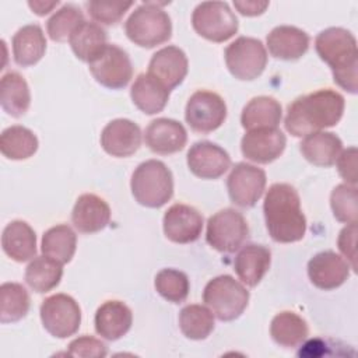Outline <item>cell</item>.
I'll return each instance as SVG.
<instances>
[{"instance_id": "1", "label": "cell", "mask_w": 358, "mask_h": 358, "mask_svg": "<svg viewBox=\"0 0 358 358\" xmlns=\"http://www.w3.org/2000/svg\"><path fill=\"white\" fill-rule=\"evenodd\" d=\"M344 108V96L330 88L298 96L287 108L285 130L294 137H305L333 127L341 120Z\"/></svg>"}, {"instance_id": "2", "label": "cell", "mask_w": 358, "mask_h": 358, "mask_svg": "<svg viewBox=\"0 0 358 358\" xmlns=\"http://www.w3.org/2000/svg\"><path fill=\"white\" fill-rule=\"evenodd\" d=\"M263 214L268 235L278 243H292L303 238L306 217L301 210L296 189L288 183H274L268 187Z\"/></svg>"}, {"instance_id": "3", "label": "cell", "mask_w": 358, "mask_h": 358, "mask_svg": "<svg viewBox=\"0 0 358 358\" xmlns=\"http://www.w3.org/2000/svg\"><path fill=\"white\" fill-rule=\"evenodd\" d=\"M315 49L331 69L334 83L350 94H357L358 50L355 36L344 28L330 27L316 36Z\"/></svg>"}, {"instance_id": "4", "label": "cell", "mask_w": 358, "mask_h": 358, "mask_svg": "<svg viewBox=\"0 0 358 358\" xmlns=\"http://www.w3.org/2000/svg\"><path fill=\"white\" fill-rule=\"evenodd\" d=\"M130 189L138 204L148 208H159L172 199V172L162 161H144L134 169L130 180Z\"/></svg>"}, {"instance_id": "5", "label": "cell", "mask_w": 358, "mask_h": 358, "mask_svg": "<svg viewBox=\"0 0 358 358\" xmlns=\"http://www.w3.org/2000/svg\"><path fill=\"white\" fill-rule=\"evenodd\" d=\"M165 3H141L124 22L127 38L141 48H155L172 36V22L168 13L161 8Z\"/></svg>"}, {"instance_id": "6", "label": "cell", "mask_w": 358, "mask_h": 358, "mask_svg": "<svg viewBox=\"0 0 358 358\" xmlns=\"http://www.w3.org/2000/svg\"><path fill=\"white\" fill-rule=\"evenodd\" d=\"M249 291L232 275L222 274L210 280L203 291V301L221 322L238 319L248 306Z\"/></svg>"}, {"instance_id": "7", "label": "cell", "mask_w": 358, "mask_h": 358, "mask_svg": "<svg viewBox=\"0 0 358 358\" xmlns=\"http://www.w3.org/2000/svg\"><path fill=\"white\" fill-rule=\"evenodd\" d=\"M193 29L207 41L225 42L238 32V18L225 1H203L192 14Z\"/></svg>"}, {"instance_id": "8", "label": "cell", "mask_w": 358, "mask_h": 358, "mask_svg": "<svg viewBox=\"0 0 358 358\" xmlns=\"http://www.w3.org/2000/svg\"><path fill=\"white\" fill-rule=\"evenodd\" d=\"M225 64L229 73L242 81H252L262 76L267 64V52L260 39L239 36L231 42L225 52Z\"/></svg>"}, {"instance_id": "9", "label": "cell", "mask_w": 358, "mask_h": 358, "mask_svg": "<svg viewBox=\"0 0 358 358\" xmlns=\"http://www.w3.org/2000/svg\"><path fill=\"white\" fill-rule=\"evenodd\" d=\"M248 236V222L245 217L234 208L220 210L207 221L206 241L221 253H234L243 245Z\"/></svg>"}, {"instance_id": "10", "label": "cell", "mask_w": 358, "mask_h": 358, "mask_svg": "<svg viewBox=\"0 0 358 358\" xmlns=\"http://www.w3.org/2000/svg\"><path fill=\"white\" fill-rule=\"evenodd\" d=\"M45 330L57 338L76 334L81 324V309L76 299L67 294L48 296L39 309Z\"/></svg>"}, {"instance_id": "11", "label": "cell", "mask_w": 358, "mask_h": 358, "mask_svg": "<svg viewBox=\"0 0 358 358\" xmlns=\"http://www.w3.org/2000/svg\"><path fill=\"white\" fill-rule=\"evenodd\" d=\"M88 69L96 83L110 90L124 88L133 77L129 55L117 45L110 43L88 63Z\"/></svg>"}, {"instance_id": "12", "label": "cell", "mask_w": 358, "mask_h": 358, "mask_svg": "<svg viewBox=\"0 0 358 358\" xmlns=\"http://www.w3.org/2000/svg\"><path fill=\"white\" fill-rule=\"evenodd\" d=\"M227 119L225 101L213 91L199 90L187 101L185 120L189 127L201 134L217 130Z\"/></svg>"}, {"instance_id": "13", "label": "cell", "mask_w": 358, "mask_h": 358, "mask_svg": "<svg viewBox=\"0 0 358 358\" xmlns=\"http://www.w3.org/2000/svg\"><path fill=\"white\" fill-rule=\"evenodd\" d=\"M266 182V172L262 168L248 162H238L227 179L231 201L243 208L253 207L263 196Z\"/></svg>"}, {"instance_id": "14", "label": "cell", "mask_w": 358, "mask_h": 358, "mask_svg": "<svg viewBox=\"0 0 358 358\" xmlns=\"http://www.w3.org/2000/svg\"><path fill=\"white\" fill-rule=\"evenodd\" d=\"M285 134L277 127L249 130L241 140V151L246 159L257 164L275 161L285 150Z\"/></svg>"}, {"instance_id": "15", "label": "cell", "mask_w": 358, "mask_h": 358, "mask_svg": "<svg viewBox=\"0 0 358 358\" xmlns=\"http://www.w3.org/2000/svg\"><path fill=\"white\" fill-rule=\"evenodd\" d=\"M186 161L190 172L201 179H217L231 166L229 154L207 140L194 143L187 151Z\"/></svg>"}, {"instance_id": "16", "label": "cell", "mask_w": 358, "mask_h": 358, "mask_svg": "<svg viewBox=\"0 0 358 358\" xmlns=\"http://www.w3.org/2000/svg\"><path fill=\"white\" fill-rule=\"evenodd\" d=\"M162 227L171 242L190 243L201 235L203 215L192 206L176 203L165 211Z\"/></svg>"}, {"instance_id": "17", "label": "cell", "mask_w": 358, "mask_h": 358, "mask_svg": "<svg viewBox=\"0 0 358 358\" xmlns=\"http://www.w3.org/2000/svg\"><path fill=\"white\" fill-rule=\"evenodd\" d=\"M308 275L319 289H336L350 277V264L333 250L320 252L308 262Z\"/></svg>"}, {"instance_id": "18", "label": "cell", "mask_w": 358, "mask_h": 358, "mask_svg": "<svg viewBox=\"0 0 358 358\" xmlns=\"http://www.w3.org/2000/svg\"><path fill=\"white\" fill-rule=\"evenodd\" d=\"M103 151L116 158L133 155L141 145V130L130 119H115L101 133Z\"/></svg>"}, {"instance_id": "19", "label": "cell", "mask_w": 358, "mask_h": 358, "mask_svg": "<svg viewBox=\"0 0 358 358\" xmlns=\"http://www.w3.org/2000/svg\"><path fill=\"white\" fill-rule=\"evenodd\" d=\"M144 140L152 152L168 155L183 150L187 141V133L180 122L169 117H158L147 126Z\"/></svg>"}, {"instance_id": "20", "label": "cell", "mask_w": 358, "mask_h": 358, "mask_svg": "<svg viewBox=\"0 0 358 358\" xmlns=\"http://www.w3.org/2000/svg\"><path fill=\"white\" fill-rule=\"evenodd\" d=\"M187 57L178 46H165L157 50L148 64V73L161 81L169 91L182 84L187 74Z\"/></svg>"}, {"instance_id": "21", "label": "cell", "mask_w": 358, "mask_h": 358, "mask_svg": "<svg viewBox=\"0 0 358 358\" xmlns=\"http://www.w3.org/2000/svg\"><path fill=\"white\" fill-rule=\"evenodd\" d=\"M110 221V208L108 203L94 194H81L73 207L71 222L81 234H95L102 231Z\"/></svg>"}, {"instance_id": "22", "label": "cell", "mask_w": 358, "mask_h": 358, "mask_svg": "<svg viewBox=\"0 0 358 358\" xmlns=\"http://www.w3.org/2000/svg\"><path fill=\"white\" fill-rule=\"evenodd\" d=\"M95 331L105 340L116 341L131 327L133 313L122 301H106L95 312Z\"/></svg>"}, {"instance_id": "23", "label": "cell", "mask_w": 358, "mask_h": 358, "mask_svg": "<svg viewBox=\"0 0 358 358\" xmlns=\"http://www.w3.org/2000/svg\"><path fill=\"white\" fill-rule=\"evenodd\" d=\"M271 252L264 245H245L234 260V270L239 280L248 287H256L268 271Z\"/></svg>"}, {"instance_id": "24", "label": "cell", "mask_w": 358, "mask_h": 358, "mask_svg": "<svg viewBox=\"0 0 358 358\" xmlns=\"http://www.w3.org/2000/svg\"><path fill=\"white\" fill-rule=\"evenodd\" d=\"M266 41L270 55L280 60H298L309 49V35L292 25L273 28Z\"/></svg>"}, {"instance_id": "25", "label": "cell", "mask_w": 358, "mask_h": 358, "mask_svg": "<svg viewBox=\"0 0 358 358\" xmlns=\"http://www.w3.org/2000/svg\"><path fill=\"white\" fill-rule=\"evenodd\" d=\"M1 248L3 252L14 262H28L36 255L35 231L25 221H11L3 229Z\"/></svg>"}, {"instance_id": "26", "label": "cell", "mask_w": 358, "mask_h": 358, "mask_svg": "<svg viewBox=\"0 0 358 358\" xmlns=\"http://www.w3.org/2000/svg\"><path fill=\"white\" fill-rule=\"evenodd\" d=\"M133 103L145 115L162 112L169 99V90L152 77L150 73H141L136 77L130 88Z\"/></svg>"}, {"instance_id": "27", "label": "cell", "mask_w": 358, "mask_h": 358, "mask_svg": "<svg viewBox=\"0 0 358 358\" xmlns=\"http://www.w3.org/2000/svg\"><path fill=\"white\" fill-rule=\"evenodd\" d=\"M299 150L310 164L327 168L336 164L343 150V143L331 131H316L303 137Z\"/></svg>"}, {"instance_id": "28", "label": "cell", "mask_w": 358, "mask_h": 358, "mask_svg": "<svg viewBox=\"0 0 358 358\" xmlns=\"http://www.w3.org/2000/svg\"><path fill=\"white\" fill-rule=\"evenodd\" d=\"M46 52V38L38 24H28L20 28L13 36V56L18 66L29 67L36 64Z\"/></svg>"}, {"instance_id": "29", "label": "cell", "mask_w": 358, "mask_h": 358, "mask_svg": "<svg viewBox=\"0 0 358 358\" xmlns=\"http://www.w3.org/2000/svg\"><path fill=\"white\" fill-rule=\"evenodd\" d=\"M282 117V109L280 102L267 95L252 98L242 109L241 123L242 127L249 130L277 127Z\"/></svg>"}, {"instance_id": "30", "label": "cell", "mask_w": 358, "mask_h": 358, "mask_svg": "<svg viewBox=\"0 0 358 358\" xmlns=\"http://www.w3.org/2000/svg\"><path fill=\"white\" fill-rule=\"evenodd\" d=\"M0 103L4 112H7L13 117H21L29 109V87L20 73L10 71L1 77Z\"/></svg>"}, {"instance_id": "31", "label": "cell", "mask_w": 358, "mask_h": 358, "mask_svg": "<svg viewBox=\"0 0 358 358\" xmlns=\"http://www.w3.org/2000/svg\"><path fill=\"white\" fill-rule=\"evenodd\" d=\"M106 39V32L99 24L83 21L70 35L69 43L80 60L90 63L108 45Z\"/></svg>"}, {"instance_id": "32", "label": "cell", "mask_w": 358, "mask_h": 358, "mask_svg": "<svg viewBox=\"0 0 358 358\" xmlns=\"http://www.w3.org/2000/svg\"><path fill=\"white\" fill-rule=\"evenodd\" d=\"M62 275V263L45 255L34 257L25 268V282L38 294H45L56 288Z\"/></svg>"}, {"instance_id": "33", "label": "cell", "mask_w": 358, "mask_h": 358, "mask_svg": "<svg viewBox=\"0 0 358 358\" xmlns=\"http://www.w3.org/2000/svg\"><path fill=\"white\" fill-rule=\"evenodd\" d=\"M308 333L309 329L305 319L289 310L277 313L270 324L271 338L284 348H292L302 344L306 340Z\"/></svg>"}, {"instance_id": "34", "label": "cell", "mask_w": 358, "mask_h": 358, "mask_svg": "<svg viewBox=\"0 0 358 358\" xmlns=\"http://www.w3.org/2000/svg\"><path fill=\"white\" fill-rule=\"evenodd\" d=\"M38 145V137L34 131L20 124L4 129L0 136L1 154L8 159H27L36 152Z\"/></svg>"}, {"instance_id": "35", "label": "cell", "mask_w": 358, "mask_h": 358, "mask_svg": "<svg viewBox=\"0 0 358 358\" xmlns=\"http://www.w3.org/2000/svg\"><path fill=\"white\" fill-rule=\"evenodd\" d=\"M77 248V235L76 232L66 224L55 225L49 228L43 236L41 243V250L45 256H49L62 264L69 263Z\"/></svg>"}, {"instance_id": "36", "label": "cell", "mask_w": 358, "mask_h": 358, "mask_svg": "<svg viewBox=\"0 0 358 358\" xmlns=\"http://www.w3.org/2000/svg\"><path fill=\"white\" fill-rule=\"evenodd\" d=\"M29 294L18 282H3L0 287V322L14 323L27 316L29 310Z\"/></svg>"}, {"instance_id": "37", "label": "cell", "mask_w": 358, "mask_h": 358, "mask_svg": "<svg viewBox=\"0 0 358 358\" xmlns=\"http://www.w3.org/2000/svg\"><path fill=\"white\" fill-rule=\"evenodd\" d=\"M179 327L190 340H204L214 330V315L203 305H186L179 313Z\"/></svg>"}, {"instance_id": "38", "label": "cell", "mask_w": 358, "mask_h": 358, "mask_svg": "<svg viewBox=\"0 0 358 358\" xmlns=\"http://www.w3.org/2000/svg\"><path fill=\"white\" fill-rule=\"evenodd\" d=\"M83 21H85L84 14L77 6L64 4L48 20V35L55 42H66Z\"/></svg>"}, {"instance_id": "39", "label": "cell", "mask_w": 358, "mask_h": 358, "mask_svg": "<svg viewBox=\"0 0 358 358\" xmlns=\"http://www.w3.org/2000/svg\"><path fill=\"white\" fill-rule=\"evenodd\" d=\"M154 285L157 292L172 303L183 302L187 298L190 289L187 275L183 271L175 268H164L157 273Z\"/></svg>"}, {"instance_id": "40", "label": "cell", "mask_w": 358, "mask_h": 358, "mask_svg": "<svg viewBox=\"0 0 358 358\" xmlns=\"http://www.w3.org/2000/svg\"><path fill=\"white\" fill-rule=\"evenodd\" d=\"M330 207L333 215L340 222H357L358 218V199L357 187L341 183L337 185L330 194Z\"/></svg>"}, {"instance_id": "41", "label": "cell", "mask_w": 358, "mask_h": 358, "mask_svg": "<svg viewBox=\"0 0 358 358\" xmlns=\"http://www.w3.org/2000/svg\"><path fill=\"white\" fill-rule=\"evenodd\" d=\"M133 6V1H87L85 8L90 17L103 25L117 24L126 11Z\"/></svg>"}, {"instance_id": "42", "label": "cell", "mask_w": 358, "mask_h": 358, "mask_svg": "<svg viewBox=\"0 0 358 358\" xmlns=\"http://www.w3.org/2000/svg\"><path fill=\"white\" fill-rule=\"evenodd\" d=\"M67 354L73 357H84V358H102V357H106L108 350L101 340L85 334L78 338H74L69 344Z\"/></svg>"}, {"instance_id": "43", "label": "cell", "mask_w": 358, "mask_h": 358, "mask_svg": "<svg viewBox=\"0 0 358 358\" xmlns=\"http://www.w3.org/2000/svg\"><path fill=\"white\" fill-rule=\"evenodd\" d=\"M337 169L340 176L347 182V185H357V148L350 147L340 152L337 158Z\"/></svg>"}, {"instance_id": "44", "label": "cell", "mask_w": 358, "mask_h": 358, "mask_svg": "<svg viewBox=\"0 0 358 358\" xmlns=\"http://www.w3.org/2000/svg\"><path fill=\"white\" fill-rule=\"evenodd\" d=\"M355 238H357V222H350L340 231L337 245L340 252L344 255L345 260L352 270H355Z\"/></svg>"}, {"instance_id": "45", "label": "cell", "mask_w": 358, "mask_h": 358, "mask_svg": "<svg viewBox=\"0 0 358 358\" xmlns=\"http://www.w3.org/2000/svg\"><path fill=\"white\" fill-rule=\"evenodd\" d=\"M235 8L242 14V15H248V17H253V15H260L266 11V8L268 7V1H234Z\"/></svg>"}, {"instance_id": "46", "label": "cell", "mask_w": 358, "mask_h": 358, "mask_svg": "<svg viewBox=\"0 0 358 358\" xmlns=\"http://www.w3.org/2000/svg\"><path fill=\"white\" fill-rule=\"evenodd\" d=\"M28 6L31 10L38 15H45L50 13L56 6H59V1H28Z\"/></svg>"}]
</instances>
